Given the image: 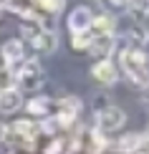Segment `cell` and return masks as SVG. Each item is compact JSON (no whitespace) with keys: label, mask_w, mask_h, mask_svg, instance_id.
<instances>
[{"label":"cell","mask_w":149,"mask_h":154,"mask_svg":"<svg viewBox=\"0 0 149 154\" xmlns=\"http://www.w3.org/2000/svg\"><path fill=\"white\" fill-rule=\"evenodd\" d=\"M119 63H121V71L126 73L129 81H134L137 86L147 83V58L139 48H124L119 53Z\"/></svg>","instance_id":"6da1fadb"},{"label":"cell","mask_w":149,"mask_h":154,"mask_svg":"<svg viewBox=\"0 0 149 154\" xmlns=\"http://www.w3.org/2000/svg\"><path fill=\"white\" fill-rule=\"evenodd\" d=\"M18 83H20V88H25V91H36L43 83V66L36 58L25 61L20 66V71H18Z\"/></svg>","instance_id":"7a4b0ae2"},{"label":"cell","mask_w":149,"mask_h":154,"mask_svg":"<svg viewBox=\"0 0 149 154\" xmlns=\"http://www.w3.org/2000/svg\"><path fill=\"white\" fill-rule=\"evenodd\" d=\"M114 48H116L114 33H91V41H88L86 51L94 56L96 61H101V58H109V56L114 53Z\"/></svg>","instance_id":"3957f363"},{"label":"cell","mask_w":149,"mask_h":154,"mask_svg":"<svg viewBox=\"0 0 149 154\" xmlns=\"http://www.w3.org/2000/svg\"><path fill=\"white\" fill-rule=\"evenodd\" d=\"M96 121H99V129L109 134V131H116L126 124V114L119 106H104V109H99Z\"/></svg>","instance_id":"277c9868"},{"label":"cell","mask_w":149,"mask_h":154,"mask_svg":"<svg viewBox=\"0 0 149 154\" xmlns=\"http://www.w3.org/2000/svg\"><path fill=\"white\" fill-rule=\"evenodd\" d=\"M0 61L5 66H15V63H23L25 61V48H23V41L18 38H10V41L3 43L0 48Z\"/></svg>","instance_id":"5b68a950"},{"label":"cell","mask_w":149,"mask_h":154,"mask_svg":"<svg viewBox=\"0 0 149 154\" xmlns=\"http://www.w3.org/2000/svg\"><path fill=\"white\" fill-rule=\"evenodd\" d=\"M91 20H94V13L86 8V5H79V8L71 10L68 15V30L71 33H83V30L91 28Z\"/></svg>","instance_id":"8992f818"},{"label":"cell","mask_w":149,"mask_h":154,"mask_svg":"<svg viewBox=\"0 0 149 154\" xmlns=\"http://www.w3.org/2000/svg\"><path fill=\"white\" fill-rule=\"evenodd\" d=\"M91 73H94V79L99 81V83H106V86L116 83V79H119V71H116V66H114L109 58L96 61V63H94V68H91Z\"/></svg>","instance_id":"52a82bcc"},{"label":"cell","mask_w":149,"mask_h":154,"mask_svg":"<svg viewBox=\"0 0 149 154\" xmlns=\"http://www.w3.org/2000/svg\"><path fill=\"white\" fill-rule=\"evenodd\" d=\"M20 106H23V91L20 88L10 86V88H5V91H0V111L3 114H13Z\"/></svg>","instance_id":"ba28073f"},{"label":"cell","mask_w":149,"mask_h":154,"mask_svg":"<svg viewBox=\"0 0 149 154\" xmlns=\"http://www.w3.org/2000/svg\"><path fill=\"white\" fill-rule=\"evenodd\" d=\"M30 43H33L41 53H53V51L58 48V35H56L51 28H46V25H43V30H41V33H38Z\"/></svg>","instance_id":"9c48e42d"},{"label":"cell","mask_w":149,"mask_h":154,"mask_svg":"<svg viewBox=\"0 0 149 154\" xmlns=\"http://www.w3.org/2000/svg\"><path fill=\"white\" fill-rule=\"evenodd\" d=\"M144 142H147L144 134H126V137H121L119 142H116V146L124 154H134V152H139L141 146H144Z\"/></svg>","instance_id":"30bf717a"},{"label":"cell","mask_w":149,"mask_h":154,"mask_svg":"<svg viewBox=\"0 0 149 154\" xmlns=\"http://www.w3.org/2000/svg\"><path fill=\"white\" fill-rule=\"evenodd\" d=\"M91 33H114V15L104 13V15H94L91 20Z\"/></svg>","instance_id":"8fae6325"},{"label":"cell","mask_w":149,"mask_h":154,"mask_svg":"<svg viewBox=\"0 0 149 154\" xmlns=\"http://www.w3.org/2000/svg\"><path fill=\"white\" fill-rule=\"evenodd\" d=\"M25 109H28V114H33V116H46L48 109H51V99L36 96V99H30L28 104H25Z\"/></svg>","instance_id":"7c38bea8"},{"label":"cell","mask_w":149,"mask_h":154,"mask_svg":"<svg viewBox=\"0 0 149 154\" xmlns=\"http://www.w3.org/2000/svg\"><path fill=\"white\" fill-rule=\"evenodd\" d=\"M88 41H91V30H83V33H73V48L76 51H86Z\"/></svg>","instance_id":"4fadbf2b"},{"label":"cell","mask_w":149,"mask_h":154,"mask_svg":"<svg viewBox=\"0 0 149 154\" xmlns=\"http://www.w3.org/2000/svg\"><path fill=\"white\" fill-rule=\"evenodd\" d=\"M13 83H15V76L10 71H0V91H5V88H10Z\"/></svg>","instance_id":"5bb4252c"},{"label":"cell","mask_w":149,"mask_h":154,"mask_svg":"<svg viewBox=\"0 0 149 154\" xmlns=\"http://www.w3.org/2000/svg\"><path fill=\"white\" fill-rule=\"evenodd\" d=\"M106 8H124V5L129 3V0H101Z\"/></svg>","instance_id":"9a60e30c"},{"label":"cell","mask_w":149,"mask_h":154,"mask_svg":"<svg viewBox=\"0 0 149 154\" xmlns=\"http://www.w3.org/2000/svg\"><path fill=\"white\" fill-rule=\"evenodd\" d=\"M5 3H8V0H0V5H5Z\"/></svg>","instance_id":"2e32d148"}]
</instances>
